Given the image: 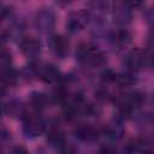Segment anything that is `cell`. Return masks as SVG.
Wrapping results in <instances>:
<instances>
[{
	"instance_id": "cell-7",
	"label": "cell",
	"mask_w": 154,
	"mask_h": 154,
	"mask_svg": "<svg viewBox=\"0 0 154 154\" xmlns=\"http://www.w3.org/2000/svg\"><path fill=\"white\" fill-rule=\"evenodd\" d=\"M131 7L124 2H117L113 8V18L118 24H128L131 20Z\"/></svg>"
},
{
	"instance_id": "cell-16",
	"label": "cell",
	"mask_w": 154,
	"mask_h": 154,
	"mask_svg": "<svg viewBox=\"0 0 154 154\" xmlns=\"http://www.w3.org/2000/svg\"><path fill=\"white\" fill-rule=\"evenodd\" d=\"M125 2L131 7V8H138L142 6L143 0H125Z\"/></svg>"
},
{
	"instance_id": "cell-14",
	"label": "cell",
	"mask_w": 154,
	"mask_h": 154,
	"mask_svg": "<svg viewBox=\"0 0 154 154\" xmlns=\"http://www.w3.org/2000/svg\"><path fill=\"white\" fill-rule=\"evenodd\" d=\"M114 82L120 87H131L136 82V79L129 73H120V75H116Z\"/></svg>"
},
{
	"instance_id": "cell-4",
	"label": "cell",
	"mask_w": 154,
	"mask_h": 154,
	"mask_svg": "<svg viewBox=\"0 0 154 154\" xmlns=\"http://www.w3.org/2000/svg\"><path fill=\"white\" fill-rule=\"evenodd\" d=\"M88 22H89V13L88 12H85V11L73 12L67 17L66 29L70 32H77V31H81Z\"/></svg>"
},
{
	"instance_id": "cell-2",
	"label": "cell",
	"mask_w": 154,
	"mask_h": 154,
	"mask_svg": "<svg viewBox=\"0 0 154 154\" xmlns=\"http://www.w3.org/2000/svg\"><path fill=\"white\" fill-rule=\"evenodd\" d=\"M22 118H23V132L25 134L26 137L34 138L40 136L45 131L46 129L45 122L40 118V116L37 114V111L29 112V113L24 111Z\"/></svg>"
},
{
	"instance_id": "cell-1",
	"label": "cell",
	"mask_w": 154,
	"mask_h": 154,
	"mask_svg": "<svg viewBox=\"0 0 154 154\" xmlns=\"http://www.w3.org/2000/svg\"><path fill=\"white\" fill-rule=\"evenodd\" d=\"M76 58L82 64L89 65L91 67H99L102 66L106 61L105 54L97 49L94 45L90 43H82L76 49Z\"/></svg>"
},
{
	"instance_id": "cell-20",
	"label": "cell",
	"mask_w": 154,
	"mask_h": 154,
	"mask_svg": "<svg viewBox=\"0 0 154 154\" xmlns=\"http://www.w3.org/2000/svg\"><path fill=\"white\" fill-rule=\"evenodd\" d=\"M150 64H152V66L154 67V54H153L152 58H150Z\"/></svg>"
},
{
	"instance_id": "cell-10",
	"label": "cell",
	"mask_w": 154,
	"mask_h": 154,
	"mask_svg": "<svg viewBox=\"0 0 154 154\" xmlns=\"http://www.w3.org/2000/svg\"><path fill=\"white\" fill-rule=\"evenodd\" d=\"M75 136L81 141H95L99 137V131L90 125H79L75 129Z\"/></svg>"
},
{
	"instance_id": "cell-5",
	"label": "cell",
	"mask_w": 154,
	"mask_h": 154,
	"mask_svg": "<svg viewBox=\"0 0 154 154\" xmlns=\"http://www.w3.org/2000/svg\"><path fill=\"white\" fill-rule=\"evenodd\" d=\"M19 48L25 57L36 58L41 52V42L32 36H25L19 40Z\"/></svg>"
},
{
	"instance_id": "cell-8",
	"label": "cell",
	"mask_w": 154,
	"mask_h": 154,
	"mask_svg": "<svg viewBox=\"0 0 154 154\" xmlns=\"http://www.w3.org/2000/svg\"><path fill=\"white\" fill-rule=\"evenodd\" d=\"M51 47L53 53L59 57V58H64L69 53V48H70V43L67 41V38L63 35H57L51 40Z\"/></svg>"
},
{
	"instance_id": "cell-11",
	"label": "cell",
	"mask_w": 154,
	"mask_h": 154,
	"mask_svg": "<svg viewBox=\"0 0 154 154\" xmlns=\"http://www.w3.org/2000/svg\"><path fill=\"white\" fill-rule=\"evenodd\" d=\"M24 111L25 109H23L20 107L19 102H17V101H10L4 105V112L7 116H18V114L23 116Z\"/></svg>"
},
{
	"instance_id": "cell-15",
	"label": "cell",
	"mask_w": 154,
	"mask_h": 154,
	"mask_svg": "<svg viewBox=\"0 0 154 154\" xmlns=\"http://www.w3.org/2000/svg\"><path fill=\"white\" fill-rule=\"evenodd\" d=\"M1 66L2 67L11 66V53L5 48L1 52Z\"/></svg>"
},
{
	"instance_id": "cell-13",
	"label": "cell",
	"mask_w": 154,
	"mask_h": 154,
	"mask_svg": "<svg viewBox=\"0 0 154 154\" xmlns=\"http://www.w3.org/2000/svg\"><path fill=\"white\" fill-rule=\"evenodd\" d=\"M30 105H31V107H32L34 111L41 109L46 105V97H45V95L41 94V93H32L30 95Z\"/></svg>"
},
{
	"instance_id": "cell-9",
	"label": "cell",
	"mask_w": 154,
	"mask_h": 154,
	"mask_svg": "<svg viewBox=\"0 0 154 154\" xmlns=\"http://www.w3.org/2000/svg\"><path fill=\"white\" fill-rule=\"evenodd\" d=\"M146 53L142 49H134L129 53L126 58V64L132 70H140L146 65Z\"/></svg>"
},
{
	"instance_id": "cell-17",
	"label": "cell",
	"mask_w": 154,
	"mask_h": 154,
	"mask_svg": "<svg viewBox=\"0 0 154 154\" xmlns=\"http://www.w3.org/2000/svg\"><path fill=\"white\" fill-rule=\"evenodd\" d=\"M147 20H148L152 25H154V8H152V10L147 13Z\"/></svg>"
},
{
	"instance_id": "cell-3",
	"label": "cell",
	"mask_w": 154,
	"mask_h": 154,
	"mask_svg": "<svg viewBox=\"0 0 154 154\" xmlns=\"http://www.w3.org/2000/svg\"><path fill=\"white\" fill-rule=\"evenodd\" d=\"M55 14L51 8H41L35 16V26L42 34H51L54 30Z\"/></svg>"
},
{
	"instance_id": "cell-18",
	"label": "cell",
	"mask_w": 154,
	"mask_h": 154,
	"mask_svg": "<svg viewBox=\"0 0 154 154\" xmlns=\"http://www.w3.org/2000/svg\"><path fill=\"white\" fill-rule=\"evenodd\" d=\"M75 0H55V2L58 4V5H60V6H67V5H70V4H72Z\"/></svg>"
},
{
	"instance_id": "cell-12",
	"label": "cell",
	"mask_w": 154,
	"mask_h": 154,
	"mask_svg": "<svg viewBox=\"0 0 154 154\" xmlns=\"http://www.w3.org/2000/svg\"><path fill=\"white\" fill-rule=\"evenodd\" d=\"M112 40H113L114 43L124 46V45H128L131 41V35L126 30H118L112 35Z\"/></svg>"
},
{
	"instance_id": "cell-19",
	"label": "cell",
	"mask_w": 154,
	"mask_h": 154,
	"mask_svg": "<svg viewBox=\"0 0 154 154\" xmlns=\"http://www.w3.org/2000/svg\"><path fill=\"white\" fill-rule=\"evenodd\" d=\"M13 152L14 153H26V149L23 148V147H17V148L13 149Z\"/></svg>"
},
{
	"instance_id": "cell-6",
	"label": "cell",
	"mask_w": 154,
	"mask_h": 154,
	"mask_svg": "<svg viewBox=\"0 0 154 154\" xmlns=\"http://www.w3.org/2000/svg\"><path fill=\"white\" fill-rule=\"evenodd\" d=\"M36 71H37L40 79L45 83H54V82L59 81V78H60L59 70L54 65H51V64L40 65L36 69Z\"/></svg>"
}]
</instances>
